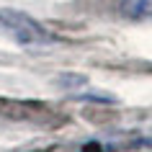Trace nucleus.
Instances as JSON below:
<instances>
[{
  "label": "nucleus",
  "instance_id": "obj_1",
  "mask_svg": "<svg viewBox=\"0 0 152 152\" xmlns=\"http://www.w3.org/2000/svg\"><path fill=\"white\" fill-rule=\"evenodd\" d=\"M124 5L121 8L126 10L129 16H147L152 13V0H121Z\"/></svg>",
  "mask_w": 152,
  "mask_h": 152
},
{
  "label": "nucleus",
  "instance_id": "obj_2",
  "mask_svg": "<svg viewBox=\"0 0 152 152\" xmlns=\"http://www.w3.org/2000/svg\"><path fill=\"white\" fill-rule=\"evenodd\" d=\"M137 144H139V147H150V150H152V137H147V139H139Z\"/></svg>",
  "mask_w": 152,
  "mask_h": 152
}]
</instances>
